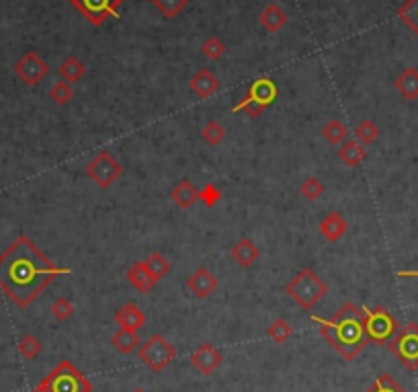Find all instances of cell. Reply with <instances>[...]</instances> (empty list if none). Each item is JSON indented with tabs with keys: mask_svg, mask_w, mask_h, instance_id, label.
<instances>
[{
	"mask_svg": "<svg viewBox=\"0 0 418 392\" xmlns=\"http://www.w3.org/2000/svg\"><path fill=\"white\" fill-rule=\"evenodd\" d=\"M226 43L219 39V37H215V35H211L208 37L206 41H203V46H201V52H203V56L209 58V60H222L224 58V54H226Z\"/></svg>",
	"mask_w": 418,
	"mask_h": 392,
	"instance_id": "32",
	"label": "cell"
},
{
	"mask_svg": "<svg viewBox=\"0 0 418 392\" xmlns=\"http://www.w3.org/2000/svg\"><path fill=\"white\" fill-rule=\"evenodd\" d=\"M230 255H232V259L238 263L242 270H250V267L259 261L261 251H259V246L250 241V239H240V241L232 246Z\"/></svg>",
	"mask_w": 418,
	"mask_h": 392,
	"instance_id": "17",
	"label": "cell"
},
{
	"mask_svg": "<svg viewBox=\"0 0 418 392\" xmlns=\"http://www.w3.org/2000/svg\"><path fill=\"white\" fill-rule=\"evenodd\" d=\"M144 263H146L148 272L152 273L156 279H162L164 275H168V272H171V261H168L162 253H158V251L150 253V257Z\"/></svg>",
	"mask_w": 418,
	"mask_h": 392,
	"instance_id": "27",
	"label": "cell"
},
{
	"mask_svg": "<svg viewBox=\"0 0 418 392\" xmlns=\"http://www.w3.org/2000/svg\"><path fill=\"white\" fill-rule=\"evenodd\" d=\"M187 288H189L199 300H206V298H209V296L217 290V277L209 272V270H206V267H199L197 272H193L189 275Z\"/></svg>",
	"mask_w": 418,
	"mask_h": 392,
	"instance_id": "13",
	"label": "cell"
},
{
	"mask_svg": "<svg viewBox=\"0 0 418 392\" xmlns=\"http://www.w3.org/2000/svg\"><path fill=\"white\" fill-rule=\"evenodd\" d=\"M138 356H140V362H144V365H148L154 374H160V372H164L171 363L175 362L177 349L166 341L164 335L156 332V335L150 337L144 345L138 347Z\"/></svg>",
	"mask_w": 418,
	"mask_h": 392,
	"instance_id": "7",
	"label": "cell"
},
{
	"mask_svg": "<svg viewBox=\"0 0 418 392\" xmlns=\"http://www.w3.org/2000/svg\"><path fill=\"white\" fill-rule=\"evenodd\" d=\"M322 138L336 146V144H340V142H345L349 138V130L340 120H330L322 127Z\"/></svg>",
	"mask_w": 418,
	"mask_h": 392,
	"instance_id": "25",
	"label": "cell"
},
{
	"mask_svg": "<svg viewBox=\"0 0 418 392\" xmlns=\"http://www.w3.org/2000/svg\"><path fill=\"white\" fill-rule=\"evenodd\" d=\"M111 343H113V347H115L120 354H123V356L134 354V351L142 345L138 331H131V329H120V331L111 337Z\"/></svg>",
	"mask_w": 418,
	"mask_h": 392,
	"instance_id": "23",
	"label": "cell"
},
{
	"mask_svg": "<svg viewBox=\"0 0 418 392\" xmlns=\"http://www.w3.org/2000/svg\"><path fill=\"white\" fill-rule=\"evenodd\" d=\"M312 323H316L320 327V335L347 362H353L369 345L365 327H363V310L353 302L343 304L334 312L332 318H320V316L312 314Z\"/></svg>",
	"mask_w": 418,
	"mask_h": 392,
	"instance_id": "2",
	"label": "cell"
},
{
	"mask_svg": "<svg viewBox=\"0 0 418 392\" xmlns=\"http://www.w3.org/2000/svg\"><path fill=\"white\" fill-rule=\"evenodd\" d=\"M355 136H357L355 140H359L363 146H369V144H373L380 138V127L371 120H363L355 127Z\"/></svg>",
	"mask_w": 418,
	"mask_h": 392,
	"instance_id": "29",
	"label": "cell"
},
{
	"mask_svg": "<svg viewBox=\"0 0 418 392\" xmlns=\"http://www.w3.org/2000/svg\"><path fill=\"white\" fill-rule=\"evenodd\" d=\"M115 323L121 329H131V331H140L146 325V314L138 308V304L134 302H125L120 310L115 312Z\"/></svg>",
	"mask_w": 418,
	"mask_h": 392,
	"instance_id": "15",
	"label": "cell"
},
{
	"mask_svg": "<svg viewBox=\"0 0 418 392\" xmlns=\"http://www.w3.org/2000/svg\"><path fill=\"white\" fill-rule=\"evenodd\" d=\"M349 230V222L343 214L338 211H330L329 216L320 222V234L329 242L340 241Z\"/></svg>",
	"mask_w": 418,
	"mask_h": 392,
	"instance_id": "16",
	"label": "cell"
},
{
	"mask_svg": "<svg viewBox=\"0 0 418 392\" xmlns=\"http://www.w3.org/2000/svg\"><path fill=\"white\" fill-rule=\"evenodd\" d=\"M285 292H287V296H291V300L296 302L299 308L310 312V310H314V306L318 302L324 300V296L329 294V286L324 279H320V275L314 270L303 267L287 284Z\"/></svg>",
	"mask_w": 418,
	"mask_h": 392,
	"instance_id": "3",
	"label": "cell"
},
{
	"mask_svg": "<svg viewBox=\"0 0 418 392\" xmlns=\"http://www.w3.org/2000/svg\"><path fill=\"white\" fill-rule=\"evenodd\" d=\"M365 156H367V150H365V146L359 140H345L340 150H338V158L351 169L359 167L365 160Z\"/></svg>",
	"mask_w": 418,
	"mask_h": 392,
	"instance_id": "22",
	"label": "cell"
},
{
	"mask_svg": "<svg viewBox=\"0 0 418 392\" xmlns=\"http://www.w3.org/2000/svg\"><path fill=\"white\" fill-rule=\"evenodd\" d=\"M277 94H279L277 83H275L273 78H269V76H261V78H257V80L250 83L246 94L232 107V111H234V113H240V111H242V113H246L248 118L257 120L259 115H263L271 105L275 103Z\"/></svg>",
	"mask_w": 418,
	"mask_h": 392,
	"instance_id": "4",
	"label": "cell"
},
{
	"mask_svg": "<svg viewBox=\"0 0 418 392\" xmlns=\"http://www.w3.org/2000/svg\"><path fill=\"white\" fill-rule=\"evenodd\" d=\"M50 99L56 103V105H68L72 99H74V89L70 87V83H66L64 78L58 80L52 89H50Z\"/></svg>",
	"mask_w": 418,
	"mask_h": 392,
	"instance_id": "33",
	"label": "cell"
},
{
	"mask_svg": "<svg viewBox=\"0 0 418 392\" xmlns=\"http://www.w3.org/2000/svg\"><path fill=\"white\" fill-rule=\"evenodd\" d=\"M127 281L142 294H148L154 290V286L158 284V279L148 272L146 263L142 261H136L129 270H127Z\"/></svg>",
	"mask_w": 418,
	"mask_h": 392,
	"instance_id": "18",
	"label": "cell"
},
{
	"mask_svg": "<svg viewBox=\"0 0 418 392\" xmlns=\"http://www.w3.org/2000/svg\"><path fill=\"white\" fill-rule=\"evenodd\" d=\"M189 89L195 92L199 99H209L213 97L215 92L219 91V80L217 76L208 70V68H201L199 72H195L189 80Z\"/></svg>",
	"mask_w": 418,
	"mask_h": 392,
	"instance_id": "14",
	"label": "cell"
},
{
	"mask_svg": "<svg viewBox=\"0 0 418 392\" xmlns=\"http://www.w3.org/2000/svg\"><path fill=\"white\" fill-rule=\"evenodd\" d=\"M35 388L39 392H90L92 384L68 360H62Z\"/></svg>",
	"mask_w": 418,
	"mask_h": 392,
	"instance_id": "5",
	"label": "cell"
},
{
	"mask_svg": "<svg viewBox=\"0 0 418 392\" xmlns=\"http://www.w3.org/2000/svg\"><path fill=\"white\" fill-rule=\"evenodd\" d=\"M398 17H400V21H402L404 25H408V27L418 35V0H406V2L400 6Z\"/></svg>",
	"mask_w": 418,
	"mask_h": 392,
	"instance_id": "30",
	"label": "cell"
},
{
	"mask_svg": "<svg viewBox=\"0 0 418 392\" xmlns=\"http://www.w3.org/2000/svg\"><path fill=\"white\" fill-rule=\"evenodd\" d=\"M68 267L52 263L27 237H19L0 255V288L19 308L29 306Z\"/></svg>",
	"mask_w": 418,
	"mask_h": 392,
	"instance_id": "1",
	"label": "cell"
},
{
	"mask_svg": "<svg viewBox=\"0 0 418 392\" xmlns=\"http://www.w3.org/2000/svg\"><path fill=\"white\" fill-rule=\"evenodd\" d=\"M201 138L209 146H219L224 142V138H226V127L219 121L209 120L203 125V130H201Z\"/></svg>",
	"mask_w": 418,
	"mask_h": 392,
	"instance_id": "26",
	"label": "cell"
},
{
	"mask_svg": "<svg viewBox=\"0 0 418 392\" xmlns=\"http://www.w3.org/2000/svg\"><path fill=\"white\" fill-rule=\"evenodd\" d=\"M259 21L269 33H279L287 25V13L277 2H271V4L265 6V10L261 13Z\"/></svg>",
	"mask_w": 418,
	"mask_h": 392,
	"instance_id": "19",
	"label": "cell"
},
{
	"mask_svg": "<svg viewBox=\"0 0 418 392\" xmlns=\"http://www.w3.org/2000/svg\"><path fill=\"white\" fill-rule=\"evenodd\" d=\"M189 362H191V365H193L199 374L211 376V374L222 365L224 358H222V351H219L217 347H213V345H209V343H203L197 351L191 354Z\"/></svg>",
	"mask_w": 418,
	"mask_h": 392,
	"instance_id": "12",
	"label": "cell"
},
{
	"mask_svg": "<svg viewBox=\"0 0 418 392\" xmlns=\"http://www.w3.org/2000/svg\"><path fill=\"white\" fill-rule=\"evenodd\" d=\"M70 4L89 21L90 25L101 27L107 19H120L123 0H70Z\"/></svg>",
	"mask_w": 418,
	"mask_h": 392,
	"instance_id": "10",
	"label": "cell"
},
{
	"mask_svg": "<svg viewBox=\"0 0 418 392\" xmlns=\"http://www.w3.org/2000/svg\"><path fill=\"white\" fill-rule=\"evenodd\" d=\"M131 392H148V391H144V388H134Z\"/></svg>",
	"mask_w": 418,
	"mask_h": 392,
	"instance_id": "40",
	"label": "cell"
},
{
	"mask_svg": "<svg viewBox=\"0 0 418 392\" xmlns=\"http://www.w3.org/2000/svg\"><path fill=\"white\" fill-rule=\"evenodd\" d=\"M267 332H269V337L275 341V343L283 345V343H287L289 337L294 335V329H291V325H289L285 318H277L275 323H271V327L267 329Z\"/></svg>",
	"mask_w": 418,
	"mask_h": 392,
	"instance_id": "31",
	"label": "cell"
},
{
	"mask_svg": "<svg viewBox=\"0 0 418 392\" xmlns=\"http://www.w3.org/2000/svg\"><path fill=\"white\" fill-rule=\"evenodd\" d=\"M299 193H301L303 200H308V202H316V200L324 193V185L318 181L316 177H308V179L301 181Z\"/></svg>",
	"mask_w": 418,
	"mask_h": 392,
	"instance_id": "35",
	"label": "cell"
},
{
	"mask_svg": "<svg viewBox=\"0 0 418 392\" xmlns=\"http://www.w3.org/2000/svg\"><path fill=\"white\" fill-rule=\"evenodd\" d=\"M152 4L156 6V10H160L164 19H175L187 8L189 0H152Z\"/></svg>",
	"mask_w": 418,
	"mask_h": 392,
	"instance_id": "28",
	"label": "cell"
},
{
	"mask_svg": "<svg viewBox=\"0 0 418 392\" xmlns=\"http://www.w3.org/2000/svg\"><path fill=\"white\" fill-rule=\"evenodd\" d=\"M171 200L179 206L180 210H189L193 208V204L199 200V189L193 187L191 181H180L173 191H171Z\"/></svg>",
	"mask_w": 418,
	"mask_h": 392,
	"instance_id": "21",
	"label": "cell"
},
{
	"mask_svg": "<svg viewBox=\"0 0 418 392\" xmlns=\"http://www.w3.org/2000/svg\"><path fill=\"white\" fill-rule=\"evenodd\" d=\"M19 351L25 360H35L39 354H41V343L35 335H25L21 341H19Z\"/></svg>",
	"mask_w": 418,
	"mask_h": 392,
	"instance_id": "36",
	"label": "cell"
},
{
	"mask_svg": "<svg viewBox=\"0 0 418 392\" xmlns=\"http://www.w3.org/2000/svg\"><path fill=\"white\" fill-rule=\"evenodd\" d=\"M398 277H418V272H398Z\"/></svg>",
	"mask_w": 418,
	"mask_h": 392,
	"instance_id": "39",
	"label": "cell"
},
{
	"mask_svg": "<svg viewBox=\"0 0 418 392\" xmlns=\"http://www.w3.org/2000/svg\"><path fill=\"white\" fill-rule=\"evenodd\" d=\"M396 91L400 92L406 101H417L418 99V70L417 68H406L398 74L394 80Z\"/></svg>",
	"mask_w": 418,
	"mask_h": 392,
	"instance_id": "20",
	"label": "cell"
},
{
	"mask_svg": "<svg viewBox=\"0 0 418 392\" xmlns=\"http://www.w3.org/2000/svg\"><path fill=\"white\" fill-rule=\"evenodd\" d=\"M52 314L56 316V321L66 323L74 314V304L68 300V298H58V300L52 304Z\"/></svg>",
	"mask_w": 418,
	"mask_h": 392,
	"instance_id": "37",
	"label": "cell"
},
{
	"mask_svg": "<svg viewBox=\"0 0 418 392\" xmlns=\"http://www.w3.org/2000/svg\"><path fill=\"white\" fill-rule=\"evenodd\" d=\"M121 173H123V167L109 150H101L87 164V177L99 189H109L113 183L120 179Z\"/></svg>",
	"mask_w": 418,
	"mask_h": 392,
	"instance_id": "9",
	"label": "cell"
},
{
	"mask_svg": "<svg viewBox=\"0 0 418 392\" xmlns=\"http://www.w3.org/2000/svg\"><path fill=\"white\" fill-rule=\"evenodd\" d=\"M58 74H60L66 83H78V80L85 78L87 66H85V62L82 60H78V58H74V56H68V58L58 66Z\"/></svg>",
	"mask_w": 418,
	"mask_h": 392,
	"instance_id": "24",
	"label": "cell"
},
{
	"mask_svg": "<svg viewBox=\"0 0 418 392\" xmlns=\"http://www.w3.org/2000/svg\"><path fill=\"white\" fill-rule=\"evenodd\" d=\"M15 72H17V76H19L25 85L35 87V85H39V83L48 76L50 68H48V62L41 60L35 52H27L21 60L17 62Z\"/></svg>",
	"mask_w": 418,
	"mask_h": 392,
	"instance_id": "11",
	"label": "cell"
},
{
	"mask_svg": "<svg viewBox=\"0 0 418 392\" xmlns=\"http://www.w3.org/2000/svg\"><path fill=\"white\" fill-rule=\"evenodd\" d=\"M363 310V327L367 341L373 345H388L391 337L400 331L398 321L391 316L386 306H375V308H361Z\"/></svg>",
	"mask_w": 418,
	"mask_h": 392,
	"instance_id": "6",
	"label": "cell"
},
{
	"mask_svg": "<svg viewBox=\"0 0 418 392\" xmlns=\"http://www.w3.org/2000/svg\"><path fill=\"white\" fill-rule=\"evenodd\" d=\"M365 392H408L400 382H396L389 374H380L375 382Z\"/></svg>",
	"mask_w": 418,
	"mask_h": 392,
	"instance_id": "34",
	"label": "cell"
},
{
	"mask_svg": "<svg viewBox=\"0 0 418 392\" xmlns=\"http://www.w3.org/2000/svg\"><path fill=\"white\" fill-rule=\"evenodd\" d=\"M388 349L398 358L406 370H418V325L408 323L404 329L396 332L388 343Z\"/></svg>",
	"mask_w": 418,
	"mask_h": 392,
	"instance_id": "8",
	"label": "cell"
},
{
	"mask_svg": "<svg viewBox=\"0 0 418 392\" xmlns=\"http://www.w3.org/2000/svg\"><path fill=\"white\" fill-rule=\"evenodd\" d=\"M199 200H201L208 208H213V206L222 200V191L217 189L215 183H208L203 189H199Z\"/></svg>",
	"mask_w": 418,
	"mask_h": 392,
	"instance_id": "38",
	"label": "cell"
}]
</instances>
